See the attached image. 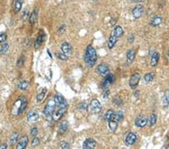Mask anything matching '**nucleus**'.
I'll list each match as a JSON object with an SVG mask.
<instances>
[{"mask_svg":"<svg viewBox=\"0 0 169 149\" xmlns=\"http://www.w3.org/2000/svg\"><path fill=\"white\" fill-rule=\"evenodd\" d=\"M66 111V108H59V109L57 111V112L53 113V115H52L53 120H54V121H58V120L65 114Z\"/></svg>","mask_w":169,"mask_h":149,"instance_id":"4468645a","label":"nucleus"},{"mask_svg":"<svg viewBox=\"0 0 169 149\" xmlns=\"http://www.w3.org/2000/svg\"><path fill=\"white\" fill-rule=\"evenodd\" d=\"M84 62L89 67L92 68L95 65L97 61V54L95 48L92 45H88L84 57Z\"/></svg>","mask_w":169,"mask_h":149,"instance_id":"f257e3e1","label":"nucleus"},{"mask_svg":"<svg viewBox=\"0 0 169 149\" xmlns=\"http://www.w3.org/2000/svg\"><path fill=\"white\" fill-rule=\"evenodd\" d=\"M8 148V145L6 143H2L0 145V149H6Z\"/></svg>","mask_w":169,"mask_h":149,"instance_id":"c03bdc74","label":"nucleus"},{"mask_svg":"<svg viewBox=\"0 0 169 149\" xmlns=\"http://www.w3.org/2000/svg\"><path fill=\"white\" fill-rule=\"evenodd\" d=\"M68 129H69V123L67 122L66 120H64L59 125V133L61 134V135H63V134H64L66 132Z\"/></svg>","mask_w":169,"mask_h":149,"instance_id":"b1692460","label":"nucleus"},{"mask_svg":"<svg viewBox=\"0 0 169 149\" xmlns=\"http://www.w3.org/2000/svg\"><path fill=\"white\" fill-rule=\"evenodd\" d=\"M159 59V52H154L152 54L151 59H150V66L153 67H155L157 66L158 62Z\"/></svg>","mask_w":169,"mask_h":149,"instance_id":"412c9836","label":"nucleus"},{"mask_svg":"<svg viewBox=\"0 0 169 149\" xmlns=\"http://www.w3.org/2000/svg\"><path fill=\"white\" fill-rule=\"evenodd\" d=\"M87 105L86 103H80L79 105H78V109H83V110H86V109H87Z\"/></svg>","mask_w":169,"mask_h":149,"instance_id":"79ce46f5","label":"nucleus"},{"mask_svg":"<svg viewBox=\"0 0 169 149\" xmlns=\"http://www.w3.org/2000/svg\"><path fill=\"white\" fill-rule=\"evenodd\" d=\"M18 138H19V133L17 132L13 133L12 136H11V138H10V140H9L10 145H11V146H13V145H15V144L17 142Z\"/></svg>","mask_w":169,"mask_h":149,"instance_id":"a878e982","label":"nucleus"},{"mask_svg":"<svg viewBox=\"0 0 169 149\" xmlns=\"http://www.w3.org/2000/svg\"><path fill=\"white\" fill-rule=\"evenodd\" d=\"M114 113V110H112V109H109L108 111H107L106 114H105V120H106V121H108V120L110 119V118L112 117V115Z\"/></svg>","mask_w":169,"mask_h":149,"instance_id":"473e14b6","label":"nucleus"},{"mask_svg":"<svg viewBox=\"0 0 169 149\" xmlns=\"http://www.w3.org/2000/svg\"><path fill=\"white\" fill-rule=\"evenodd\" d=\"M29 142V138L27 136H23L17 142V149H24L27 148Z\"/></svg>","mask_w":169,"mask_h":149,"instance_id":"2eb2a0df","label":"nucleus"},{"mask_svg":"<svg viewBox=\"0 0 169 149\" xmlns=\"http://www.w3.org/2000/svg\"><path fill=\"white\" fill-rule=\"evenodd\" d=\"M60 146L63 149H69L70 148V145H69L68 142H66V141H61Z\"/></svg>","mask_w":169,"mask_h":149,"instance_id":"58836bf2","label":"nucleus"},{"mask_svg":"<svg viewBox=\"0 0 169 149\" xmlns=\"http://www.w3.org/2000/svg\"><path fill=\"white\" fill-rule=\"evenodd\" d=\"M147 121H148V119L147 118L146 116L144 115H140L136 118L135 120V125L138 127H141V128H143V127H144L147 124Z\"/></svg>","mask_w":169,"mask_h":149,"instance_id":"9b49d317","label":"nucleus"},{"mask_svg":"<svg viewBox=\"0 0 169 149\" xmlns=\"http://www.w3.org/2000/svg\"><path fill=\"white\" fill-rule=\"evenodd\" d=\"M137 136L136 134L132 132H130L127 134V136L125 137V145H128V146H130V145H132L136 142L137 141Z\"/></svg>","mask_w":169,"mask_h":149,"instance_id":"9d476101","label":"nucleus"},{"mask_svg":"<svg viewBox=\"0 0 169 149\" xmlns=\"http://www.w3.org/2000/svg\"><path fill=\"white\" fill-rule=\"evenodd\" d=\"M31 144H32V146H33V147H36V146H38L40 144V139L38 137H34L33 139L32 140V143Z\"/></svg>","mask_w":169,"mask_h":149,"instance_id":"4c0bfd02","label":"nucleus"},{"mask_svg":"<svg viewBox=\"0 0 169 149\" xmlns=\"http://www.w3.org/2000/svg\"><path fill=\"white\" fill-rule=\"evenodd\" d=\"M38 128H37V127H33V128L31 129V130H30L31 136H36L37 135H38Z\"/></svg>","mask_w":169,"mask_h":149,"instance_id":"ea45409f","label":"nucleus"},{"mask_svg":"<svg viewBox=\"0 0 169 149\" xmlns=\"http://www.w3.org/2000/svg\"><path fill=\"white\" fill-rule=\"evenodd\" d=\"M27 118L29 121H36L39 118V115L37 111H31L27 114Z\"/></svg>","mask_w":169,"mask_h":149,"instance_id":"a211bd4d","label":"nucleus"},{"mask_svg":"<svg viewBox=\"0 0 169 149\" xmlns=\"http://www.w3.org/2000/svg\"><path fill=\"white\" fill-rule=\"evenodd\" d=\"M7 40V35L5 33H0V44H3Z\"/></svg>","mask_w":169,"mask_h":149,"instance_id":"f704fd0d","label":"nucleus"},{"mask_svg":"<svg viewBox=\"0 0 169 149\" xmlns=\"http://www.w3.org/2000/svg\"><path fill=\"white\" fill-rule=\"evenodd\" d=\"M134 40H135V36H134V35H129V37H128V42H129V43H132V42H134Z\"/></svg>","mask_w":169,"mask_h":149,"instance_id":"37998d69","label":"nucleus"},{"mask_svg":"<svg viewBox=\"0 0 169 149\" xmlns=\"http://www.w3.org/2000/svg\"><path fill=\"white\" fill-rule=\"evenodd\" d=\"M154 77H155V74H154L153 73H147V74H146L144 75V80L146 81V82L147 83L152 82L154 79Z\"/></svg>","mask_w":169,"mask_h":149,"instance_id":"cd10ccee","label":"nucleus"},{"mask_svg":"<svg viewBox=\"0 0 169 149\" xmlns=\"http://www.w3.org/2000/svg\"><path fill=\"white\" fill-rule=\"evenodd\" d=\"M19 89L21 90H27L29 87V83L27 81H21L19 84Z\"/></svg>","mask_w":169,"mask_h":149,"instance_id":"7c9ffc66","label":"nucleus"},{"mask_svg":"<svg viewBox=\"0 0 169 149\" xmlns=\"http://www.w3.org/2000/svg\"><path fill=\"white\" fill-rule=\"evenodd\" d=\"M136 52L134 49H129L126 53V59L129 63H132L135 58Z\"/></svg>","mask_w":169,"mask_h":149,"instance_id":"aec40b11","label":"nucleus"},{"mask_svg":"<svg viewBox=\"0 0 169 149\" xmlns=\"http://www.w3.org/2000/svg\"><path fill=\"white\" fill-rule=\"evenodd\" d=\"M89 110L91 111V112L93 113H99L102 111V105L101 104L100 102L96 99H93L91 102H90V104L89 105Z\"/></svg>","mask_w":169,"mask_h":149,"instance_id":"423d86ee","label":"nucleus"},{"mask_svg":"<svg viewBox=\"0 0 169 149\" xmlns=\"http://www.w3.org/2000/svg\"><path fill=\"white\" fill-rule=\"evenodd\" d=\"M29 17V10L26 8L21 14V20L23 21H26L28 19Z\"/></svg>","mask_w":169,"mask_h":149,"instance_id":"c756f323","label":"nucleus"},{"mask_svg":"<svg viewBox=\"0 0 169 149\" xmlns=\"http://www.w3.org/2000/svg\"><path fill=\"white\" fill-rule=\"evenodd\" d=\"M0 109H1V108H0Z\"/></svg>","mask_w":169,"mask_h":149,"instance_id":"de8ad7c7","label":"nucleus"},{"mask_svg":"<svg viewBox=\"0 0 169 149\" xmlns=\"http://www.w3.org/2000/svg\"><path fill=\"white\" fill-rule=\"evenodd\" d=\"M57 57L59 59L63 60V61H66V60H68V57H67V55H65V54H64L58 53V54H57Z\"/></svg>","mask_w":169,"mask_h":149,"instance_id":"e433bc0d","label":"nucleus"},{"mask_svg":"<svg viewBox=\"0 0 169 149\" xmlns=\"http://www.w3.org/2000/svg\"><path fill=\"white\" fill-rule=\"evenodd\" d=\"M44 39V34H41L38 36V38H36V40L35 42V49H38L39 47L41 46V44L43 43Z\"/></svg>","mask_w":169,"mask_h":149,"instance_id":"bb28decb","label":"nucleus"},{"mask_svg":"<svg viewBox=\"0 0 169 149\" xmlns=\"http://www.w3.org/2000/svg\"><path fill=\"white\" fill-rule=\"evenodd\" d=\"M46 92H47V90H46L45 88H44V90H42L40 94H38V95H37V101L41 102V101H42L43 99H44V96H45Z\"/></svg>","mask_w":169,"mask_h":149,"instance_id":"2f4dec72","label":"nucleus"},{"mask_svg":"<svg viewBox=\"0 0 169 149\" xmlns=\"http://www.w3.org/2000/svg\"><path fill=\"white\" fill-rule=\"evenodd\" d=\"M38 11L37 8H35L34 11L31 13V14L29 17V23L32 25H34L35 23L37 22L38 20Z\"/></svg>","mask_w":169,"mask_h":149,"instance_id":"f3484780","label":"nucleus"},{"mask_svg":"<svg viewBox=\"0 0 169 149\" xmlns=\"http://www.w3.org/2000/svg\"><path fill=\"white\" fill-rule=\"evenodd\" d=\"M8 48H9V45H8L7 43L3 44L2 46V48H1V49H0V54H5L6 52L8 51Z\"/></svg>","mask_w":169,"mask_h":149,"instance_id":"72a5a7b5","label":"nucleus"},{"mask_svg":"<svg viewBox=\"0 0 169 149\" xmlns=\"http://www.w3.org/2000/svg\"><path fill=\"white\" fill-rule=\"evenodd\" d=\"M156 120H157V116L155 114H152L150 115V118H149V123H150V126H153L156 124Z\"/></svg>","mask_w":169,"mask_h":149,"instance_id":"c85d7f7f","label":"nucleus"},{"mask_svg":"<svg viewBox=\"0 0 169 149\" xmlns=\"http://www.w3.org/2000/svg\"><path fill=\"white\" fill-rule=\"evenodd\" d=\"M117 41V38L113 33H111L108 38V47L109 49H112L114 48L116 44Z\"/></svg>","mask_w":169,"mask_h":149,"instance_id":"5701e85b","label":"nucleus"},{"mask_svg":"<svg viewBox=\"0 0 169 149\" xmlns=\"http://www.w3.org/2000/svg\"><path fill=\"white\" fill-rule=\"evenodd\" d=\"M23 0H14L13 2V9L15 13H18L22 8Z\"/></svg>","mask_w":169,"mask_h":149,"instance_id":"6ab92c4d","label":"nucleus"},{"mask_svg":"<svg viewBox=\"0 0 169 149\" xmlns=\"http://www.w3.org/2000/svg\"><path fill=\"white\" fill-rule=\"evenodd\" d=\"M24 62H25V57L23 55H22L18 59V60H17V66L18 67H22L23 66V64H24Z\"/></svg>","mask_w":169,"mask_h":149,"instance_id":"c9c22d12","label":"nucleus"},{"mask_svg":"<svg viewBox=\"0 0 169 149\" xmlns=\"http://www.w3.org/2000/svg\"><path fill=\"white\" fill-rule=\"evenodd\" d=\"M61 50L63 52V54L65 55H70L72 52V46L68 42H63V44H61Z\"/></svg>","mask_w":169,"mask_h":149,"instance_id":"dca6fc26","label":"nucleus"},{"mask_svg":"<svg viewBox=\"0 0 169 149\" xmlns=\"http://www.w3.org/2000/svg\"><path fill=\"white\" fill-rule=\"evenodd\" d=\"M162 22V17L160 15H156L152 18V20L150 21V23L152 27H158L159 25L161 24Z\"/></svg>","mask_w":169,"mask_h":149,"instance_id":"4be33fe9","label":"nucleus"},{"mask_svg":"<svg viewBox=\"0 0 169 149\" xmlns=\"http://www.w3.org/2000/svg\"><path fill=\"white\" fill-rule=\"evenodd\" d=\"M96 145V141L92 138H88L83 143V148L84 149H93Z\"/></svg>","mask_w":169,"mask_h":149,"instance_id":"ddd939ff","label":"nucleus"},{"mask_svg":"<svg viewBox=\"0 0 169 149\" xmlns=\"http://www.w3.org/2000/svg\"><path fill=\"white\" fill-rule=\"evenodd\" d=\"M140 79H141V75L138 73H135L133 74L131 76L130 79H129V86L132 89H135L137 88L138 85L139 84V81H140Z\"/></svg>","mask_w":169,"mask_h":149,"instance_id":"0eeeda50","label":"nucleus"},{"mask_svg":"<svg viewBox=\"0 0 169 149\" xmlns=\"http://www.w3.org/2000/svg\"><path fill=\"white\" fill-rule=\"evenodd\" d=\"M27 105H28V103H27L26 97L21 96L15 102V103L14 104L12 110V114L14 116L21 115L27 109Z\"/></svg>","mask_w":169,"mask_h":149,"instance_id":"f03ea898","label":"nucleus"},{"mask_svg":"<svg viewBox=\"0 0 169 149\" xmlns=\"http://www.w3.org/2000/svg\"><path fill=\"white\" fill-rule=\"evenodd\" d=\"M132 1L134 2H145L146 0H132Z\"/></svg>","mask_w":169,"mask_h":149,"instance_id":"a18cd8bd","label":"nucleus"},{"mask_svg":"<svg viewBox=\"0 0 169 149\" xmlns=\"http://www.w3.org/2000/svg\"><path fill=\"white\" fill-rule=\"evenodd\" d=\"M168 57H169V51H168Z\"/></svg>","mask_w":169,"mask_h":149,"instance_id":"49530a36","label":"nucleus"},{"mask_svg":"<svg viewBox=\"0 0 169 149\" xmlns=\"http://www.w3.org/2000/svg\"><path fill=\"white\" fill-rule=\"evenodd\" d=\"M56 107V103L54 99H50L48 101V103H47V105H45L44 109V115H46L47 117L51 116L53 115V111L55 110Z\"/></svg>","mask_w":169,"mask_h":149,"instance_id":"39448f33","label":"nucleus"},{"mask_svg":"<svg viewBox=\"0 0 169 149\" xmlns=\"http://www.w3.org/2000/svg\"><path fill=\"white\" fill-rule=\"evenodd\" d=\"M143 13H144V6L142 5H138L132 10V16L136 19L140 18L142 16Z\"/></svg>","mask_w":169,"mask_h":149,"instance_id":"f8f14e48","label":"nucleus"},{"mask_svg":"<svg viewBox=\"0 0 169 149\" xmlns=\"http://www.w3.org/2000/svg\"><path fill=\"white\" fill-rule=\"evenodd\" d=\"M165 103L169 105V90H168L165 94Z\"/></svg>","mask_w":169,"mask_h":149,"instance_id":"a19ab883","label":"nucleus"},{"mask_svg":"<svg viewBox=\"0 0 169 149\" xmlns=\"http://www.w3.org/2000/svg\"><path fill=\"white\" fill-rule=\"evenodd\" d=\"M114 81H115L114 75L111 73H108L105 76H104V79L102 83V87L103 90H108L109 87L114 82Z\"/></svg>","mask_w":169,"mask_h":149,"instance_id":"20e7f679","label":"nucleus"},{"mask_svg":"<svg viewBox=\"0 0 169 149\" xmlns=\"http://www.w3.org/2000/svg\"><path fill=\"white\" fill-rule=\"evenodd\" d=\"M54 101L57 106L59 108H66L68 105L66 99L63 97V96L60 94H57L54 97Z\"/></svg>","mask_w":169,"mask_h":149,"instance_id":"6e6552de","label":"nucleus"},{"mask_svg":"<svg viewBox=\"0 0 169 149\" xmlns=\"http://www.w3.org/2000/svg\"><path fill=\"white\" fill-rule=\"evenodd\" d=\"M123 118V112L122 111L114 112L108 122L109 129L111 132H115L118 127V123Z\"/></svg>","mask_w":169,"mask_h":149,"instance_id":"7ed1b4c3","label":"nucleus"},{"mask_svg":"<svg viewBox=\"0 0 169 149\" xmlns=\"http://www.w3.org/2000/svg\"><path fill=\"white\" fill-rule=\"evenodd\" d=\"M97 73L101 76H105L107 74L109 73V67L105 63H101L97 66L96 69Z\"/></svg>","mask_w":169,"mask_h":149,"instance_id":"1a4fd4ad","label":"nucleus"},{"mask_svg":"<svg viewBox=\"0 0 169 149\" xmlns=\"http://www.w3.org/2000/svg\"><path fill=\"white\" fill-rule=\"evenodd\" d=\"M112 33L118 38L123 35V29L122 27H120V26H117L114 29V30H113Z\"/></svg>","mask_w":169,"mask_h":149,"instance_id":"393cba45","label":"nucleus"}]
</instances>
